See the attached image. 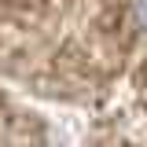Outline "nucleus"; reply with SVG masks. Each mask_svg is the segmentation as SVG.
I'll use <instances>...</instances> for the list:
<instances>
[{
    "mask_svg": "<svg viewBox=\"0 0 147 147\" xmlns=\"http://www.w3.org/2000/svg\"><path fill=\"white\" fill-rule=\"evenodd\" d=\"M129 7H132V18H136V26L147 33V0H129Z\"/></svg>",
    "mask_w": 147,
    "mask_h": 147,
    "instance_id": "1",
    "label": "nucleus"
}]
</instances>
